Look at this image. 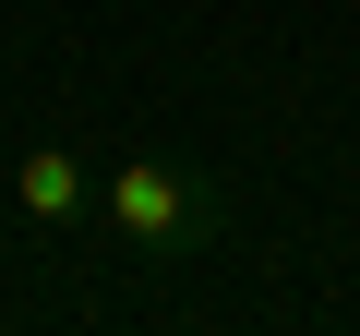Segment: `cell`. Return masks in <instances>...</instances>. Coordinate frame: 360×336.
<instances>
[{
    "label": "cell",
    "mask_w": 360,
    "mask_h": 336,
    "mask_svg": "<svg viewBox=\"0 0 360 336\" xmlns=\"http://www.w3.org/2000/svg\"><path fill=\"white\" fill-rule=\"evenodd\" d=\"M13 205H25V228H37V240H72V228L96 217V181H84V156L49 132V144H25V156H13Z\"/></svg>",
    "instance_id": "cell-2"
},
{
    "label": "cell",
    "mask_w": 360,
    "mask_h": 336,
    "mask_svg": "<svg viewBox=\"0 0 360 336\" xmlns=\"http://www.w3.org/2000/svg\"><path fill=\"white\" fill-rule=\"evenodd\" d=\"M96 217L132 264H193L229 240V193L205 181L193 156H120L108 181H96Z\"/></svg>",
    "instance_id": "cell-1"
}]
</instances>
